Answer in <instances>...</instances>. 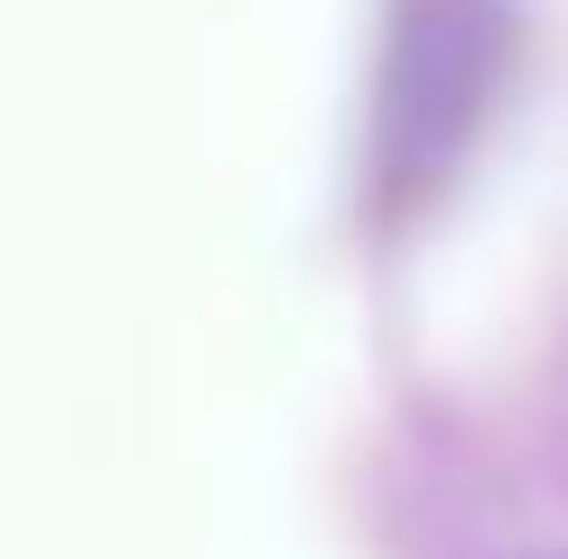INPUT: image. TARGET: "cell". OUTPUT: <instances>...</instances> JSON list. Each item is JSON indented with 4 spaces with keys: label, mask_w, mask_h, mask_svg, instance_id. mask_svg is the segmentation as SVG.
Returning <instances> with one entry per match:
<instances>
[{
    "label": "cell",
    "mask_w": 568,
    "mask_h": 559,
    "mask_svg": "<svg viewBox=\"0 0 568 559\" xmlns=\"http://www.w3.org/2000/svg\"><path fill=\"white\" fill-rule=\"evenodd\" d=\"M513 65V0H392L373 65V186L419 205L466 159Z\"/></svg>",
    "instance_id": "obj_1"
}]
</instances>
